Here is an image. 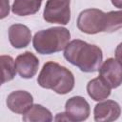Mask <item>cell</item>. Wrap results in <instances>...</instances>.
I'll list each match as a JSON object with an SVG mask.
<instances>
[{
    "label": "cell",
    "mask_w": 122,
    "mask_h": 122,
    "mask_svg": "<svg viewBox=\"0 0 122 122\" xmlns=\"http://www.w3.org/2000/svg\"><path fill=\"white\" fill-rule=\"evenodd\" d=\"M111 2L115 8L122 10V0H111Z\"/></svg>",
    "instance_id": "obj_20"
},
{
    "label": "cell",
    "mask_w": 122,
    "mask_h": 122,
    "mask_svg": "<svg viewBox=\"0 0 122 122\" xmlns=\"http://www.w3.org/2000/svg\"><path fill=\"white\" fill-rule=\"evenodd\" d=\"M42 4V0H14L11 10L15 15L27 16L36 13Z\"/></svg>",
    "instance_id": "obj_13"
},
{
    "label": "cell",
    "mask_w": 122,
    "mask_h": 122,
    "mask_svg": "<svg viewBox=\"0 0 122 122\" xmlns=\"http://www.w3.org/2000/svg\"><path fill=\"white\" fill-rule=\"evenodd\" d=\"M31 39L30 30L23 24H13L9 28V40L15 49H23L29 46Z\"/></svg>",
    "instance_id": "obj_11"
},
{
    "label": "cell",
    "mask_w": 122,
    "mask_h": 122,
    "mask_svg": "<svg viewBox=\"0 0 122 122\" xmlns=\"http://www.w3.org/2000/svg\"><path fill=\"white\" fill-rule=\"evenodd\" d=\"M37 83L40 87L52 90L58 94H67L74 88V76L66 67L49 61L43 65L37 77Z\"/></svg>",
    "instance_id": "obj_2"
},
{
    "label": "cell",
    "mask_w": 122,
    "mask_h": 122,
    "mask_svg": "<svg viewBox=\"0 0 122 122\" xmlns=\"http://www.w3.org/2000/svg\"><path fill=\"white\" fill-rule=\"evenodd\" d=\"M115 59L122 66V42L119 43L115 49Z\"/></svg>",
    "instance_id": "obj_18"
},
{
    "label": "cell",
    "mask_w": 122,
    "mask_h": 122,
    "mask_svg": "<svg viewBox=\"0 0 122 122\" xmlns=\"http://www.w3.org/2000/svg\"><path fill=\"white\" fill-rule=\"evenodd\" d=\"M71 0H48L43 18L48 23L67 25L71 20Z\"/></svg>",
    "instance_id": "obj_5"
},
{
    "label": "cell",
    "mask_w": 122,
    "mask_h": 122,
    "mask_svg": "<svg viewBox=\"0 0 122 122\" xmlns=\"http://www.w3.org/2000/svg\"><path fill=\"white\" fill-rule=\"evenodd\" d=\"M121 114V108L114 100H105L95 105L93 110L94 121L96 122H110L119 118Z\"/></svg>",
    "instance_id": "obj_10"
},
{
    "label": "cell",
    "mask_w": 122,
    "mask_h": 122,
    "mask_svg": "<svg viewBox=\"0 0 122 122\" xmlns=\"http://www.w3.org/2000/svg\"><path fill=\"white\" fill-rule=\"evenodd\" d=\"M98 71L99 77L111 89H116L122 84V66L116 59L108 58Z\"/></svg>",
    "instance_id": "obj_6"
},
{
    "label": "cell",
    "mask_w": 122,
    "mask_h": 122,
    "mask_svg": "<svg viewBox=\"0 0 122 122\" xmlns=\"http://www.w3.org/2000/svg\"><path fill=\"white\" fill-rule=\"evenodd\" d=\"M1 69H2V84L12 80L17 72L15 67V61L10 55H1Z\"/></svg>",
    "instance_id": "obj_15"
},
{
    "label": "cell",
    "mask_w": 122,
    "mask_h": 122,
    "mask_svg": "<svg viewBox=\"0 0 122 122\" xmlns=\"http://www.w3.org/2000/svg\"><path fill=\"white\" fill-rule=\"evenodd\" d=\"M122 29V10L106 12L104 32H113Z\"/></svg>",
    "instance_id": "obj_16"
},
{
    "label": "cell",
    "mask_w": 122,
    "mask_h": 122,
    "mask_svg": "<svg viewBox=\"0 0 122 122\" xmlns=\"http://www.w3.org/2000/svg\"><path fill=\"white\" fill-rule=\"evenodd\" d=\"M71 38L70 30L63 27H52L37 31L32 38L34 50L40 54H51L66 48Z\"/></svg>",
    "instance_id": "obj_3"
},
{
    "label": "cell",
    "mask_w": 122,
    "mask_h": 122,
    "mask_svg": "<svg viewBox=\"0 0 122 122\" xmlns=\"http://www.w3.org/2000/svg\"><path fill=\"white\" fill-rule=\"evenodd\" d=\"M87 92L89 96L94 101H102L110 96L111 88L98 76L89 81L87 84Z\"/></svg>",
    "instance_id": "obj_12"
},
{
    "label": "cell",
    "mask_w": 122,
    "mask_h": 122,
    "mask_svg": "<svg viewBox=\"0 0 122 122\" xmlns=\"http://www.w3.org/2000/svg\"><path fill=\"white\" fill-rule=\"evenodd\" d=\"M106 12L98 9H86L77 17V28L84 33L95 34L105 30Z\"/></svg>",
    "instance_id": "obj_4"
},
{
    "label": "cell",
    "mask_w": 122,
    "mask_h": 122,
    "mask_svg": "<svg viewBox=\"0 0 122 122\" xmlns=\"http://www.w3.org/2000/svg\"><path fill=\"white\" fill-rule=\"evenodd\" d=\"M15 67L18 74L22 78L30 79L36 74L39 67V60L32 52L25 51L16 57Z\"/></svg>",
    "instance_id": "obj_9"
},
{
    "label": "cell",
    "mask_w": 122,
    "mask_h": 122,
    "mask_svg": "<svg viewBox=\"0 0 122 122\" xmlns=\"http://www.w3.org/2000/svg\"><path fill=\"white\" fill-rule=\"evenodd\" d=\"M22 119L25 122H51L53 118L51 112L47 108L40 104H34L24 113Z\"/></svg>",
    "instance_id": "obj_14"
},
{
    "label": "cell",
    "mask_w": 122,
    "mask_h": 122,
    "mask_svg": "<svg viewBox=\"0 0 122 122\" xmlns=\"http://www.w3.org/2000/svg\"><path fill=\"white\" fill-rule=\"evenodd\" d=\"M1 16L0 18L3 19L10 13V3L9 0H1Z\"/></svg>",
    "instance_id": "obj_17"
},
{
    "label": "cell",
    "mask_w": 122,
    "mask_h": 122,
    "mask_svg": "<svg viewBox=\"0 0 122 122\" xmlns=\"http://www.w3.org/2000/svg\"><path fill=\"white\" fill-rule=\"evenodd\" d=\"M64 57L84 72L97 71L103 61L102 50L98 46L80 39H74L68 43L64 49Z\"/></svg>",
    "instance_id": "obj_1"
},
{
    "label": "cell",
    "mask_w": 122,
    "mask_h": 122,
    "mask_svg": "<svg viewBox=\"0 0 122 122\" xmlns=\"http://www.w3.org/2000/svg\"><path fill=\"white\" fill-rule=\"evenodd\" d=\"M55 121H70L69 117L67 116L66 112H61V113H57L56 117L54 118Z\"/></svg>",
    "instance_id": "obj_19"
},
{
    "label": "cell",
    "mask_w": 122,
    "mask_h": 122,
    "mask_svg": "<svg viewBox=\"0 0 122 122\" xmlns=\"http://www.w3.org/2000/svg\"><path fill=\"white\" fill-rule=\"evenodd\" d=\"M65 112L70 121L80 122L88 119L91 109L88 101L82 96H72L65 104Z\"/></svg>",
    "instance_id": "obj_7"
},
{
    "label": "cell",
    "mask_w": 122,
    "mask_h": 122,
    "mask_svg": "<svg viewBox=\"0 0 122 122\" xmlns=\"http://www.w3.org/2000/svg\"><path fill=\"white\" fill-rule=\"evenodd\" d=\"M7 107L15 113L24 114L33 105L32 95L26 91H14L11 92L6 100Z\"/></svg>",
    "instance_id": "obj_8"
}]
</instances>
